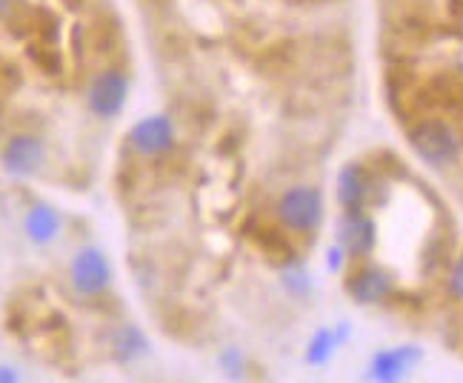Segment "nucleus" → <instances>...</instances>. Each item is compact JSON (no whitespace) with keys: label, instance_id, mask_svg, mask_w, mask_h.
<instances>
[{"label":"nucleus","instance_id":"1","mask_svg":"<svg viewBox=\"0 0 463 383\" xmlns=\"http://www.w3.org/2000/svg\"><path fill=\"white\" fill-rule=\"evenodd\" d=\"M409 149L432 169H449L463 154V132L443 115H420L406 129Z\"/></svg>","mask_w":463,"mask_h":383},{"label":"nucleus","instance_id":"2","mask_svg":"<svg viewBox=\"0 0 463 383\" xmlns=\"http://www.w3.org/2000/svg\"><path fill=\"white\" fill-rule=\"evenodd\" d=\"M324 192L312 183H295L280 192L275 203V218L280 220L283 229L295 235H312L324 223Z\"/></svg>","mask_w":463,"mask_h":383},{"label":"nucleus","instance_id":"3","mask_svg":"<svg viewBox=\"0 0 463 383\" xmlns=\"http://www.w3.org/2000/svg\"><path fill=\"white\" fill-rule=\"evenodd\" d=\"M337 247L354 260H364L375 252L378 226L366 209H354V212L341 215V223H337Z\"/></svg>","mask_w":463,"mask_h":383},{"label":"nucleus","instance_id":"4","mask_svg":"<svg viewBox=\"0 0 463 383\" xmlns=\"http://www.w3.org/2000/svg\"><path fill=\"white\" fill-rule=\"evenodd\" d=\"M127 95H129V80L123 75V69L109 66L89 86V109L103 120H112L127 107Z\"/></svg>","mask_w":463,"mask_h":383},{"label":"nucleus","instance_id":"5","mask_svg":"<svg viewBox=\"0 0 463 383\" xmlns=\"http://www.w3.org/2000/svg\"><path fill=\"white\" fill-rule=\"evenodd\" d=\"M346 292L354 304L361 306H375L389 301L395 294V277H392L389 269L375 266V264H364L358 266L346 281Z\"/></svg>","mask_w":463,"mask_h":383},{"label":"nucleus","instance_id":"6","mask_svg":"<svg viewBox=\"0 0 463 383\" xmlns=\"http://www.w3.org/2000/svg\"><path fill=\"white\" fill-rule=\"evenodd\" d=\"M420 360H423L420 346H412V343L395 346V350H383L372 358L369 378L375 383H401L415 372Z\"/></svg>","mask_w":463,"mask_h":383},{"label":"nucleus","instance_id":"7","mask_svg":"<svg viewBox=\"0 0 463 383\" xmlns=\"http://www.w3.org/2000/svg\"><path fill=\"white\" fill-rule=\"evenodd\" d=\"M372 189H375V181H372L369 169L358 161L346 163L341 172H337V203H341L344 212H354V209H366L372 201Z\"/></svg>","mask_w":463,"mask_h":383},{"label":"nucleus","instance_id":"8","mask_svg":"<svg viewBox=\"0 0 463 383\" xmlns=\"http://www.w3.org/2000/svg\"><path fill=\"white\" fill-rule=\"evenodd\" d=\"M129 144H132L135 152L146 154V158H155V154L169 152L172 144H175V126H172V120L166 115L144 117L140 124L132 126Z\"/></svg>","mask_w":463,"mask_h":383},{"label":"nucleus","instance_id":"9","mask_svg":"<svg viewBox=\"0 0 463 383\" xmlns=\"http://www.w3.org/2000/svg\"><path fill=\"white\" fill-rule=\"evenodd\" d=\"M109 264L100 249H80L72 260V284L80 294H100L109 286Z\"/></svg>","mask_w":463,"mask_h":383},{"label":"nucleus","instance_id":"10","mask_svg":"<svg viewBox=\"0 0 463 383\" xmlns=\"http://www.w3.org/2000/svg\"><path fill=\"white\" fill-rule=\"evenodd\" d=\"M46 158V149H43V141L34 135H14L12 141L4 146V166L12 172V175H34V172L41 169Z\"/></svg>","mask_w":463,"mask_h":383},{"label":"nucleus","instance_id":"11","mask_svg":"<svg viewBox=\"0 0 463 383\" xmlns=\"http://www.w3.org/2000/svg\"><path fill=\"white\" fill-rule=\"evenodd\" d=\"M61 229V218L58 212L52 206L46 203H38V206H32L29 209V215H26V235L34 240V243H49V240H55Z\"/></svg>","mask_w":463,"mask_h":383},{"label":"nucleus","instance_id":"12","mask_svg":"<svg viewBox=\"0 0 463 383\" xmlns=\"http://www.w3.org/2000/svg\"><path fill=\"white\" fill-rule=\"evenodd\" d=\"M346 335H349V326H346V323L335 326V329H320V332H317V335L312 338V343H309L307 360H309V363H326V360L335 355L337 346H341V343L346 341Z\"/></svg>","mask_w":463,"mask_h":383},{"label":"nucleus","instance_id":"13","mask_svg":"<svg viewBox=\"0 0 463 383\" xmlns=\"http://www.w3.org/2000/svg\"><path fill=\"white\" fill-rule=\"evenodd\" d=\"M118 352L120 358L127 360V358H135V355H144L146 352V341L144 335L137 332V329H123V332L118 335Z\"/></svg>","mask_w":463,"mask_h":383},{"label":"nucleus","instance_id":"14","mask_svg":"<svg viewBox=\"0 0 463 383\" xmlns=\"http://www.w3.org/2000/svg\"><path fill=\"white\" fill-rule=\"evenodd\" d=\"M283 284H287L289 292L295 294H307L309 292V275L304 272V266H298V264H289V266H283Z\"/></svg>","mask_w":463,"mask_h":383},{"label":"nucleus","instance_id":"15","mask_svg":"<svg viewBox=\"0 0 463 383\" xmlns=\"http://www.w3.org/2000/svg\"><path fill=\"white\" fill-rule=\"evenodd\" d=\"M449 292L455 294L458 301H463V252L458 255L455 266H452V272H449Z\"/></svg>","mask_w":463,"mask_h":383},{"label":"nucleus","instance_id":"16","mask_svg":"<svg viewBox=\"0 0 463 383\" xmlns=\"http://www.w3.org/2000/svg\"><path fill=\"white\" fill-rule=\"evenodd\" d=\"M221 363H223L226 372H229L232 378H238V369H241V355H238V350H226L223 358H221Z\"/></svg>","mask_w":463,"mask_h":383},{"label":"nucleus","instance_id":"17","mask_svg":"<svg viewBox=\"0 0 463 383\" xmlns=\"http://www.w3.org/2000/svg\"><path fill=\"white\" fill-rule=\"evenodd\" d=\"M344 255H346V252H344L341 247H332V249H329V269H332V272H337V269L344 266Z\"/></svg>","mask_w":463,"mask_h":383},{"label":"nucleus","instance_id":"18","mask_svg":"<svg viewBox=\"0 0 463 383\" xmlns=\"http://www.w3.org/2000/svg\"><path fill=\"white\" fill-rule=\"evenodd\" d=\"M0 383H17V375H14V369H9V367H0Z\"/></svg>","mask_w":463,"mask_h":383},{"label":"nucleus","instance_id":"19","mask_svg":"<svg viewBox=\"0 0 463 383\" xmlns=\"http://www.w3.org/2000/svg\"><path fill=\"white\" fill-rule=\"evenodd\" d=\"M9 9H12V0H0V17L9 14Z\"/></svg>","mask_w":463,"mask_h":383}]
</instances>
